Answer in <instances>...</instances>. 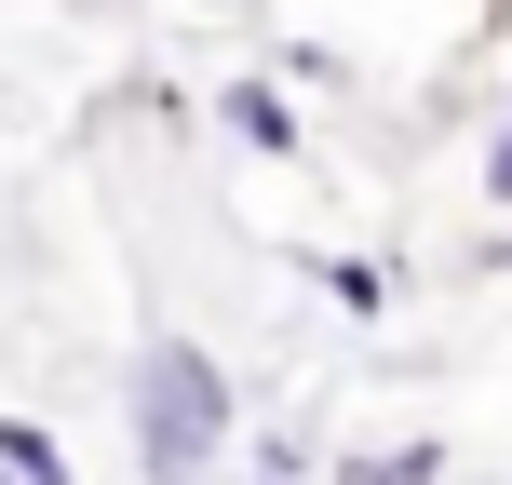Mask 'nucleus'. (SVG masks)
<instances>
[{"label":"nucleus","instance_id":"f257e3e1","mask_svg":"<svg viewBox=\"0 0 512 485\" xmlns=\"http://www.w3.org/2000/svg\"><path fill=\"white\" fill-rule=\"evenodd\" d=\"M122 432H135V485H216L243 459V405H230V364L203 337L149 324L122 364Z\"/></svg>","mask_w":512,"mask_h":485},{"label":"nucleus","instance_id":"f03ea898","mask_svg":"<svg viewBox=\"0 0 512 485\" xmlns=\"http://www.w3.org/2000/svg\"><path fill=\"white\" fill-rule=\"evenodd\" d=\"M216 135H230L243 162H297V149H310V122H297V95H283L270 68H230V81H216Z\"/></svg>","mask_w":512,"mask_h":485},{"label":"nucleus","instance_id":"7ed1b4c3","mask_svg":"<svg viewBox=\"0 0 512 485\" xmlns=\"http://www.w3.org/2000/svg\"><path fill=\"white\" fill-rule=\"evenodd\" d=\"M324 485H445V445H432V432H391V445H351V459H324Z\"/></svg>","mask_w":512,"mask_h":485},{"label":"nucleus","instance_id":"20e7f679","mask_svg":"<svg viewBox=\"0 0 512 485\" xmlns=\"http://www.w3.org/2000/svg\"><path fill=\"white\" fill-rule=\"evenodd\" d=\"M0 485H81L68 432H54V418H0Z\"/></svg>","mask_w":512,"mask_h":485},{"label":"nucleus","instance_id":"39448f33","mask_svg":"<svg viewBox=\"0 0 512 485\" xmlns=\"http://www.w3.org/2000/svg\"><path fill=\"white\" fill-rule=\"evenodd\" d=\"M297 270H310V283H324V297H337V310H351V324H378V310H391V297H405V283H391V270H378V256H297Z\"/></svg>","mask_w":512,"mask_h":485},{"label":"nucleus","instance_id":"423d86ee","mask_svg":"<svg viewBox=\"0 0 512 485\" xmlns=\"http://www.w3.org/2000/svg\"><path fill=\"white\" fill-rule=\"evenodd\" d=\"M243 485H324V445L270 432V445H256V459H243Z\"/></svg>","mask_w":512,"mask_h":485},{"label":"nucleus","instance_id":"0eeeda50","mask_svg":"<svg viewBox=\"0 0 512 485\" xmlns=\"http://www.w3.org/2000/svg\"><path fill=\"white\" fill-rule=\"evenodd\" d=\"M472 176H486V203H499V216H512V122H499V135H486V162H472Z\"/></svg>","mask_w":512,"mask_h":485},{"label":"nucleus","instance_id":"6e6552de","mask_svg":"<svg viewBox=\"0 0 512 485\" xmlns=\"http://www.w3.org/2000/svg\"><path fill=\"white\" fill-rule=\"evenodd\" d=\"M486 270H512V243H486Z\"/></svg>","mask_w":512,"mask_h":485}]
</instances>
